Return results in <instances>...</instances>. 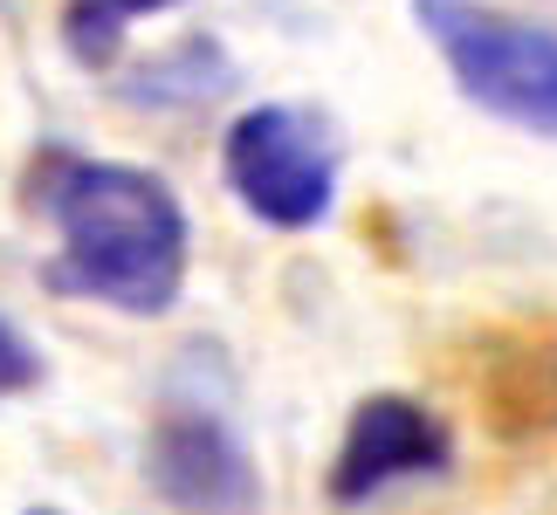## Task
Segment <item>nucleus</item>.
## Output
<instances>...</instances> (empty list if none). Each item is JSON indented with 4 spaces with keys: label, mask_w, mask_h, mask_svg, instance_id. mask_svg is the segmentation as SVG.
<instances>
[{
    "label": "nucleus",
    "mask_w": 557,
    "mask_h": 515,
    "mask_svg": "<svg viewBox=\"0 0 557 515\" xmlns=\"http://www.w3.org/2000/svg\"><path fill=\"white\" fill-rule=\"evenodd\" d=\"M337 131L310 103H248L221 138V179L248 221L310 234L337 206Z\"/></svg>",
    "instance_id": "7ed1b4c3"
},
{
    "label": "nucleus",
    "mask_w": 557,
    "mask_h": 515,
    "mask_svg": "<svg viewBox=\"0 0 557 515\" xmlns=\"http://www.w3.org/2000/svg\"><path fill=\"white\" fill-rule=\"evenodd\" d=\"M41 378H49V364H41V351L28 343V330H21L8 310H0V399H21V392H35Z\"/></svg>",
    "instance_id": "0eeeda50"
},
{
    "label": "nucleus",
    "mask_w": 557,
    "mask_h": 515,
    "mask_svg": "<svg viewBox=\"0 0 557 515\" xmlns=\"http://www.w3.org/2000/svg\"><path fill=\"white\" fill-rule=\"evenodd\" d=\"M145 481L180 515H255L262 508V467H255L242 426L213 405H165L145 440Z\"/></svg>",
    "instance_id": "20e7f679"
},
{
    "label": "nucleus",
    "mask_w": 557,
    "mask_h": 515,
    "mask_svg": "<svg viewBox=\"0 0 557 515\" xmlns=\"http://www.w3.org/2000/svg\"><path fill=\"white\" fill-rule=\"evenodd\" d=\"M28 200L55 227V254L41 268L55 296L103 303L117 316H165L186 296L193 221L152 165L55 145L35 159Z\"/></svg>",
    "instance_id": "f257e3e1"
},
{
    "label": "nucleus",
    "mask_w": 557,
    "mask_h": 515,
    "mask_svg": "<svg viewBox=\"0 0 557 515\" xmlns=\"http://www.w3.org/2000/svg\"><path fill=\"white\" fill-rule=\"evenodd\" d=\"M28 515H62V508H28Z\"/></svg>",
    "instance_id": "6e6552de"
},
{
    "label": "nucleus",
    "mask_w": 557,
    "mask_h": 515,
    "mask_svg": "<svg viewBox=\"0 0 557 515\" xmlns=\"http://www.w3.org/2000/svg\"><path fill=\"white\" fill-rule=\"evenodd\" d=\"M447 467H455V434L441 426L434 405H420L406 392H372V399L351 405L324 488H331L337 508H366L406 481L447 475Z\"/></svg>",
    "instance_id": "39448f33"
},
{
    "label": "nucleus",
    "mask_w": 557,
    "mask_h": 515,
    "mask_svg": "<svg viewBox=\"0 0 557 515\" xmlns=\"http://www.w3.org/2000/svg\"><path fill=\"white\" fill-rule=\"evenodd\" d=\"M413 21L482 117L557 138V21H530L488 0H413Z\"/></svg>",
    "instance_id": "f03ea898"
},
{
    "label": "nucleus",
    "mask_w": 557,
    "mask_h": 515,
    "mask_svg": "<svg viewBox=\"0 0 557 515\" xmlns=\"http://www.w3.org/2000/svg\"><path fill=\"white\" fill-rule=\"evenodd\" d=\"M186 0H70L62 8V49H70L83 70H111L124 55V21L138 14H173Z\"/></svg>",
    "instance_id": "423d86ee"
}]
</instances>
